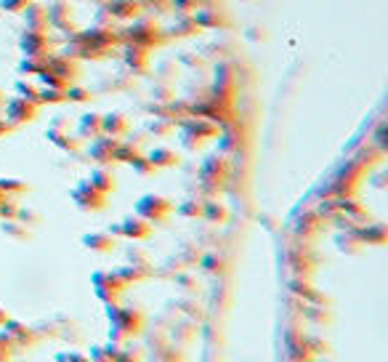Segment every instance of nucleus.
Masks as SVG:
<instances>
[{"instance_id": "58836bf2", "label": "nucleus", "mask_w": 388, "mask_h": 362, "mask_svg": "<svg viewBox=\"0 0 388 362\" xmlns=\"http://www.w3.org/2000/svg\"><path fill=\"white\" fill-rule=\"evenodd\" d=\"M128 261H131V267H138V269H144L149 274V256L144 253V251H138V248H131L128 251Z\"/></svg>"}, {"instance_id": "cd10ccee", "label": "nucleus", "mask_w": 388, "mask_h": 362, "mask_svg": "<svg viewBox=\"0 0 388 362\" xmlns=\"http://www.w3.org/2000/svg\"><path fill=\"white\" fill-rule=\"evenodd\" d=\"M229 211L221 203H202V219H208L210 224H224Z\"/></svg>"}, {"instance_id": "2eb2a0df", "label": "nucleus", "mask_w": 388, "mask_h": 362, "mask_svg": "<svg viewBox=\"0 0 388 362\" xmlns=\"http://www.w3.org/2000/svg\"><path fill=\"white\" fill-rule=\"evenodd\" d=\"M144 3L141 0H104V11L120 19V22H134L141 16Z\"/></svg>"}, {"instance_id": "3c124183", "label": "nucleus", "mask_w": 388, "mask_h": 362, "mask_svg": "<svg viewBox=\"0 0 388 362\" xmlns=\"http://www.w3.org/2000/svg\"><path fill=\"white\" fill-rule=\"evenodd\" d=\"M86 3H90V0H86ZM93 3H104V0H93Z\"/></svg>"}, {"instance_id": "4be33fe9", "label": "nucleus", "mask_w": 388, "mask_h": 362, "mask_svg": "<svg viewBox=\"0 0 388 362\" xmlns=\"http://www.w3.org/2000/svg\"><path fill=\"white\" fill-rule=\"evenodd\" d=\"M77 136L80 139H96L102 136V115L99 112H86L77 123Z\"/></svg>"}, {"instance_id": "c85d7f7f", "label": "nucleus", "mask_w": 388, "mask_h": 362, "mask_svg": "<svg viewBox=\"0 0 388 362\" xmlns=\"http://www.w3.org/2000/svg\"><path fill=\"white\" fill-rule=\"evenodd\" d=\"M141 155L138 144H131V141H118V150H115V163H131Z\"/></svg>"}, {"instance_id": "473e14b6", "label": "nucleus", "mask_w": 388, "mask_h": 362, "mask_svg": "<svg viewBox=\"0 0 388 362\" xmlns=\"http://www.w3.org/2000/svg\"><path fill=\"white\" fill-rule=\"evenodd\" d=\"M128 166L134 168V173H138V176H154V173H157V168L152 166L147 155H138V157H136V160H131Z\"/></svg>"}, {"instance_id": "603ef678", "label": "nucleus", "mask_w": 388, "mask_h": 362, "mask_svg": "<svg viewBox=\"0 0 388 362\" xmlns=\"http://www.w3.org/2000/svg\"><path fill=\"white\" fill-rule=\"evenodd\" d=\"M40 3H54V0H40Z\"/></svg>"}, {"instance_id": "ddd939ff", "label": "nucleus", "mask_w": 388, "mask_h": 362, "mask_svg": "<svg viewBox=\"0 0 388 362\" xmlns=\"http://www.w3.org/2000/svg\"><path fill=\"white\" fill-rule=\"evenodd\" d=\"M118 141L120 139H109V136H96V139H90L88 157L96 166H112V163H115Z\"/></svg>"}, {"instance_id": "393cba45", "label": "nucleus", "mask_w": 388, "mask_h": 362, "mask_svg": "<svg viewBox=\"0 0 388 362\" xmlns=\"http://www.w3.org/2000/svg\"><path fill=\"white\" fill-rule=\"evenodd\" d=\"M120 354V344L109 341V344H102V347H90V360L93 362H118Z\"/></svg>"}, {"instance_id": "de8ad7c7", "label": "nucleus", "mask_w": 388, "mask_h": 362, "mask_svg": "<svg viewBox=\"0 0 388 362\" xmlns=\"http://www.w3.org/2000/svg\"><path fill=\"white\" fill-rule=\"evenodd\" d=\"M8 320H11V312H8V309H6L3 304H0V328H3V325H6Z\"/></svg>"}, {"instance_id": "8fccbe9b", "label": "nucleus", "mask_w": 388, "mask_h": 362, "mask_svg": "<svg viewBox=\"0 0 388 362\" xmlns=\"http://www.w3.org/2000/svg\"><path fill=\"white\" fill-rule=\"evenodd\" d=\"M6 104V96H3V90H0V107Z\"/></svg>"}, {"instance_id": "9b49d317", "label": "nucleus", "mask_w": 388, "mask_h": 362, "mask_svg": "<svg viewBox=\"0 0 388 362\" xmlns=\"http://www.w3.org/2000/svg\"><path fill=\"white\" fill-rule=\"evenodd\" d=\"M45 11H48V22H51V27H59L61 32H77L75 14H72L70 0H54V3H48V6H45Z\"/></svg>"}, {"instance_id": "72a5a7b5", "label": "nucleus", "mask_w": 388, "mask_h": 362, "mask_svg": "<svg viewBox=\"0 0 388 362\" xmlns=\"http://www.w3.org/2000/svg\"><path fill=\"white\" fill-rule=\"evenodd\" d=\"M144 362H184V354H181L179 349H170V347H163L154 352V357L152 360H144Z\"/></svg>"}, {"instance_id": "79ce46f5", "label": "nucleus", "mask_w": 388, "mask_h": 362, "mask_svg": "<svg viewBox=\"0 0 388 362\" xmlns=\"http://www.w3.org/2000/svg\"><path fill=\"white\" fill-rule=\"evenodd\" d=\"M30 3L32 0H0V8H3V11H8V14H22Z\"/></svg>"}, {"instance_id": "5fc2aeb1", "label": "nucleus", "mask_w": 388, "mask_h": 362, "mask_svg": "<svg viewBox=\"0 0 388 362\" xmlns=\"http://www.w3.org/2000/svg\"><path fill=\"white\" fill-rule=\"evenodd\" d=\"M0 362H11V360H0Z\"/></svg>"}, {"instance_id": "ea45409f", "label": "nucleus", "mask_w": 388, "mask_h": 362, "mask_svg": "<svg viewBox=\"0 0 388 362\" xmlns=\"http://www.w3.org/2000/svg\"><path fill=\"white\" fill-rule=\"evenodd\" d=\"M16 211H19V203H16V197H3V203H0V219H3V221L16 219Z\"/></svg>"}, {"instance_id": "09e8293b", "label": "nucleus", "mask_w": 388, "mask_h": 362, "mask_svg": "<svg viewBox=\"0 0 388 362\" xmlns=\"http://www.w3.org/2000/svg\"><path fill=\"white\" fill-rule=\"evenodd\" d=\"M173 6H179V8H197L194 0H173Z\"/></svg>"}, {"instance_id": "7ed1b4c3", "label": "nucleus", "mask_w": 388, "mask_h": 362, "mask_svg": "<svg viewBox=\"0 0 388 362\" xmlns=\"http://www.w3.org/2000/svg\"><path fill=\"white\" fill-rule=\"evenodd\" d=\"M173 208H176V205H173L168 197L154 195V192H149V195H144V197L136 200V216L147 219L149 224H165L168 216L173 213Z\"/></svg>"}, {"instance_id": "f03ea898", "label": "nucleus", "mask_w": 388, "mask_h": 362, "mask_svg": "<svg viewBox=\"0 0 388 362\" xmlns=\"http://www.w3.org/2000/svg\"><path fill=\"white\" fill-rule=\"evenodd\" d=\"M179 136L186 150H200V147H205V141L218 136V123L208 120V118H192V120L181 123Z\"/></svg>"}, {"instance_id": "dca6fc26", "label": "nucleus", "mask_w": 388, "mask_h": 362, "mask_svg": "<svg viewBox=\"0 0 388 362\" xmlns=\"http://www.w3.org/2000/svg\"><path fill=\"white\" fill-rule=\"evenodd\" d=\"M24 14V27L32 32H48L51 30V22H48V11H45V3L40 0H32L30 6L22 11Z\"/></svg>"}, {"instance_id": "49530a36", "label": "nucleus", "mask_w": 388, "mask_h": 362, "mask_svg": "<svg viewBox=\"0 0 388 362\" xmlns=\"http://www.w3.org/2000/svg\"><path fill=\"white\" fill-rule=\"evenodd\" d=\"M16 125H11V123L6 120V118H0V139H6L8 134H14Z\"/></svg>"}, {"instance_id": "864d4df0", "label": "nucleus", "mask_w": 388, "mask_h": 362, "mask_svg": "<svg viewBox=\"0 0 388 362\" xmlns=\"http://www.w3.org/2000/svg\"><path fill=\"white\" fill-rule=\"evenodd\" d=\"M3 197H6V195H3V192H0V203H3Z\"/></svg>"}, {"instance_id": "a878e982", "label": "nucleus", "mask_w": 388, "mask_h": 362, "mask_svg": "<svg viewBox=\"0 0 388 362\" xmlns=\"http://www.w3.org/2000/svg\"><path fill=\"white\" fill-rule=\"evenodd\" d=\"M0 192L6 197H22L30 192V184L22 179H0Z\"/></svg>"}, {"instance_id": "423d86ee", "label": "nucleus", "mask_w": 388, "mask_h": 362, "mask_svg": "<svg viewBox=\"0 0 388 362\" xmlns=\"http://www.w3.org/2000/svg\"><path fill=\"white\" fill-rule=\"evenodd\" d=\"M90 283H93V290H96L99 301H104V304H118L120 296L128 290L115 272H93Z\"/></svg>"}, {"instance_id": "c9c22d12", "label": "nucleus", "mask_w": 388, "mask_h": 362, "mask_svg": "<svg viewBox=\"0 0 388 362\" xmlns=\"http://www.w3.org/2000/svg\"><path fill=\"white\" fill-rule=\"evenodd\" d=\"M16 93L38 104V93H40V88H38V86H35L32 80H16Z\"/></svg>"}, {"instance_id": "b1692460", "label": "nucleus", "mask_w": 388, "mask_h": 362, "mask_svg": "<svg viewBox=\"0 0 388 362\" xmlns=\"http://www.w3.org/2000/svg\"><path fill=\"white\" fill-rule=\"evenodd\" d=\"M0 232H3L6 237L16 240V242H30L32 240L30 226L22 224V221H16V219H8V221H3V224H0Z\"/></svg>"}, {"instance_id": "6e6552de", "label": "nucleus", "mask_w": 388, "mask_h": 362, "mask_svg": "<svg viewBox=\"0 0 388 362\" xmlns=\"http://www.w3.org/2000/svg\"><path fill=\"white\" fill-rule=\"evenodd\" d=\"M3 107H6V120L11 125H27V123L38 120V115H40V104H35L24 96H14Z\"/></svg>"}, {"instance_id": "a19ab883", "label": "nucleus", "mask_w": 388, "mask_h": 362, "mask_svg": "<svg viewBox=\"0 0 388 362\" xmlns=\"http://www.w3.org/2000/svg\"><path fill=\"white\" fill-rule=\"evenodd\" d=\"M149 131L154 136H168V134H173V131H176V123H170V120H152L149 123Z\"/></svg>"}, {"instance_id": "f704fd0d", "label": "nucleus", "mask_w": 388, "mask_h": 362, "mask_svg": "<svg viewBox=\"0 0 388 362\" xmlns=\"http://www.w3.org/2000/svg\"><path fill=\"white\" fill-rule=\"evenodd\" d=\"M16 221H22V224H27V226H38V224H43V216H40L38 211H32V208L19 205V211H16Z\"/></svg>"}, {"instance_id": "20e7f679", "label": "nucleus", "mask_w": 388, "mask_h": 362, "mask_svg": "<svg viewBox=\"0 0 388 362\" xmlns=\"http://www.w3.org/2000/svg\"><path fill=\"white\" fill-rule=\"evenodd\" d=\"M70 197H72V203H75L80 211L86 213H99L106 208V197L104 192H99L93 184H90L88 179L77 181L75 187H72V192H70Z\"/></svg>"}, {"instance_id": "f257e3e1", "label": "nucleus", "mask_w": 388, "mask_h": 362, "mask_svg": "<svg viewBox=\"0 0 388 362\" xmlns=\"http://www.w3.org/2000/svg\"><path fill=\"white\" fill-rule=\"evenodd\" d=\"M106 320H109V341L122 344L144 333V315L136 306H118L106 304Z\"/></svg>"}, {"instance_id": "5701e85b", "label": "nucleus", "mask_w": 388, "mask_h": 362, "mask_svg": "<svg viewBox=\"0 0 388 362\" xmlns=\"http://www.w3.org/2000/svg\"><path fill=\"white\" fill-rule=\"evenodd\" d=\"M125 64L128 67H134V70H147L149 67V48H141V45H134L128 43V48H125Z\"/></svg>"}, {"instance_id": "37998d69", "label": "nucleus", "mask_w": 388, "mask_h": 362, "mask_svg": "<svg viewBox=\"0 0 388 362\" xmlns=\"http://www.w3.org/2000/svg\"><path fill=\"white\" fill-rule=\"evenodd\" d=\"M54 360L56 362H93L88 354H83V352H59Z\"/></svg>"}, {"instance_id": "6ab92c4d", "label": "nucleus", "mask_w": 388, "mask_h": 362, "mask_svg": "<svg viewBox=\"0 0 388 362\" xmlns=\"http://www.w3.org/2000/svg\"><path fill=\"white\" fill-rule=\"evenodd\" d=\"M200 176H202V181L208 184V189H216V187H221L226 179V166L224 160H218V157H210L208 163L202 166V171H200Z\"/></svg>"}, {"instance_id": "a18cd8bd", "label": "nucleus", "mask_w": 388, "mask_h": 362, "mask_svg": "<svg viewBox=\"0 0 388 362\" xmlns=\"http://www.w3.org/2000/svg\"><path fill=\"white\" fill-rule=\"evenodd\" d=\"M359 237H362V240H373V242H378V245H380V242H383V226H373V229H367V232H359Z\"/></svg>"}, {"instance_id": "a211bd4d", "label": "nucleus", "mask_w": 388, "mask_h": 362, "mask_svg": "<svg viewBox=\"0 0 388 362\" xmlns=\"http://www.w3.org/2000/svg\"><path fill=\"white\" fill-rule=\"evenodd\" d=\"M131 131V123L122 112H106L102 115V136L109 139H122V136Z\"/></svg>"}, {"instance_id": "4c0bfd02", "label": "nucleus", "mask_w": 388, "mask_h": 362, "mask_svg": "<svg viewBox=\"0 0 388 362\" xmlns=\"http://www.w3.org/2000/svg\"><path fill=\"white\" fill-rule=\"evenodd\" d=\"M118 362H144V349L141 347H120Z\"/></svg>"}, {"instance_id": "c756f323", "label": "nucleus", "mask_w": 388, "mask_h": 362, "mask_svg": "<svg viewBox=\"0 0 388 362\" xmlns=\"http://www.w3.org/2000/svg\"><path fill=\"white\" fill-rule=\"evenodd\" d=\"M38 104H67V90L59 88H40L38 93Z\"/></svg>"}, {"instance_id": "bb28decb", "label": "nucleus", "mask_w": 388, "mask_h": 362, "mask_svg": "<svg viewBox=\"0 0 388 362\" xmlns=\"http://www.w3.org/2000/svg\"><path fill=\"white\" fill-rule=\"evenodd\" d=\"M115 274H118L120 280H122V285H125V288H131L134 283H141V280H147V277H149V274H147L144 269L131 267V264H128V267H120V269H115Z\"/></svg>"}, {"instance_id": "7c9ffc66", "label": "nucleus", "mask_w": 388, "mask_h": 362, "mask_svg": "<svg viewBox=\"0 0 388 362\" xmlns=\"http://www.w3.org/2000/svg\"><path fill=\"white\" fill-rule=\"evenodd\" d=\"M45 67V59H35V56H24L19 61V75H40V70Z\"/></svg>"}, {"instance_id": "4468645a", "label": "nucleus", "mask_w": 388, "mask_h": 362, "mask_svg": "<svg viewBox=\"0 0 388 362\" xmlns=\"http://www.w3.org/2000/svg\"><path fill=\"white\" fill-rule=\"evenodd\" d=\"M19 45H22L24 56H35V59H45V56H51V40H48V32L24 30Z\"/></svg>"}, {"instance_id": "39448f33", "label": "nucleus", "mask_w": 388, "mask_h": 362, "mask_svg": "<svg viewBox=\"0 0 388 362\" xmlns=\"http://www.w3.org/2000/svg\"><path fill=\"white\" fill-rule=\"evenodd\" d=\"M125 40L134 45H141V48H154V45L163 43V32L160 27L152 22V19H134V27L131 30H125Z\"/></svg>"}, {"instance_id": "412c9836", "label": "nucleus", "mask_w": 388, "mask_h": 362, "mask_svg": "<svg viewBox=\"0 0 388 362\" xmlns=\"http://www.w3.org/2000/svg\"><path fill=\"white\" fill-rule=\"evenodd\" d=\"M147 157H149V163L157 171L160 168H176L181 163V155L176 150H170V147H154V150H149Z\"/></svg>"}, {"instance_id": "c03bdc74", "label": "nucleus", "mask_w": 388, "mask_h": 362, "mask_svg": "<svg viewBox=\"0 0 388 362\" xmlns=\"http://www.w3.org/2000/svg\"><path fill=\"white\" fill-rule=\"evenodd\" d=\"M14 354H16V349H14V344H11V338L0 331V360H11Z\"/></svg>"}, {"instance_id": "1a4fd4ad", "label": "nucleus", "mask_w": 388, "mask_h": 362, "mask_svg": "<svg viewBox=\"0 0 388 362\" xmlns=\"http://www.w3.org/2000/svg\"><path fill=\"white\" fill-rule=\"evenodd\" d=\"M45 139L51 141V144H56L59 150H64V152H80L83 150V139L80 136H75V134H70V128L64 125V120H54L51 123V128L45 131Z\"/></svg>"}, {"instance_id": "f8f14e48", "label": "nucleus", "mask_w": 388, "mask_h": 362, "mask_svg": "<svg viewBox=\"0 0 388 362\" xmlns=\"http://www.w3.org/2000/svg\"><path fill=\"white\" fill-rule=\"evenodd\" d=\"M45 70H51L54 75H59L61 80H67L70 86L77 83V75H80V64H77L75 56H56V54H51V56H45Z\"/></svg>"}, {"instance_id": "0eeeda50", "label": "nucleus", "mask_w": 388, "mask_h": 362, "mask_svg": "<svg viewBox=\"0 0 388 362\" xmlns=\"http://www.w3.org/2000/svg\"><path fill=\"white\" fill-rule=\"evenodd\" d=\"M106 232L115 235V237H125V240H149L154 224H149L141 216H125L120 224H112Z\"/></svg>"}, {"instance_id": "aec40b11", "label": "nucleus", "mask_w": 388, "mask_h": 362, "mask_svg": "<svg viewBox=\"0 0 388 362\" xmlns=\"http://www.w3.org/2000/svg\"><path fill=\"white\" fill-rule=\"evenodd\" d=\"M88 181L99 189V192H104V195H112L115 189H118V179H115V173L109 171L106 166H96L90 171Z\"/></svg>"}, {"instance_id": "e433bc0d", "label": "nucleus", "mask_w": 388, "mask_h": 362, "mask_svg": "<svg viewBox=\"0 0 388 362\" xmlns=\"http://www.w3.org/2000/svg\"><path fill=\"white\" fill-rule=\"evenodd\" d=\"M173 211L179 213V216H186V219H197V216H202V203L186 200V203H181L179 208H173Z\"/></svg>"}, {"instance_id": "2f4dec72", "label": "nucleus", "mask_w": 388, "mask_h": 362, "mask_svg": "<svg viewBox=\"0 0 388 362\" xmlns=\"http://www.w3.org/2000/svg\"><path fill=\"white\" fill-rule=\"evenodd\" d=\"M90 99H93V93L88 88H83V86H77V83H72L67 88V102H72V104H88Z\"/></svg>"}, {"instance_id": "9d476101", "label": "nucleus", "mask_w": 388, "mask_h": 362, "mask_svg": "<svg viewBox=\"0 0 388 362\" xmlns=\"http://www.w3.org/2000/svg\"><path fill=\"white\" fill-rule=\"evenodd\" d=\"M3 333L11 338V344H14L16 352H24V349H32L35 344H38V333H35V328L24 325V322H19V320H14V317L3 325Z\"/></svg>"}, {"instance_id": "f3484780", "label": "nucleus", "mask_w": 388, "mask_h": 362, "mask_svg": "<svg viewBox=\"0 0 388 362\" xmlns=\"http://www.w3.org/2000/svg\"><path fill=\"white\" fill-rule=\"evenodd\" d=\"M83 248H88L93 253H112V251H118V237L115 235H109V232H88V235H83Z\"/></svg>"}]
</instances>
